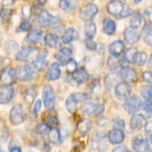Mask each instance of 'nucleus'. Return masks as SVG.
Segmentation results:
<instances>
[{"label": "nucleus", "instance_id": "nucleus-53", "mask_svg": "<svg viewBox=\"0 0 152 152\" xmlns=\"http://www.w3.org/2000/svg\"><path fill=\"white\" fill-rule=\"evenodd\" d=\"M3 7H4V9H9V8L14 4V0H3Z\"/></svg>", "mask_w": 152, "mask_h": 152}, {"label": "nucleus", "instance_id": "nucleus-43", "mask_svg": "<svg viewBox=\"0 0 152 152\" xmlns=\"http://www.w3.org/2000/svg\"><path fill=\"white\" fill-rule=\"evenodd\" d=\"M113 125L115 126L116 129H120L123 130L125 128V123L123 119H119V118H115V119H113Z\"/></svg>", "mask_w": 152, "mask_h": 152}, {"label": "nucleus", "instance_id": "nucleus-44", "mask_svg": "<svg viewBox=\"0 0 152 152\" xmlns=\"http://www.w3.org/2000/svg\"><path fill=\"white\" fill-rule=\"evenodd\" d=\"M55 58H56V60L60 63V65H65V64H66V61H68L69 59H70V58H68V56L63 55L61 53H58L56 55H55Z\"/></svg>", "mask_w": 152, "mask_h": 152}, {"label": "nucleus", "instance_id": "nucleus-22", "mask_svg": "<svg viewBox=\"0 0 152 152\" xmlns=\"http://www.w3.org/2000/svg\"><path fill=\"white\" fill-rule=\"evenodd\" d=\"M48 65V60H46V53H40V55H37V58L33 60L32 66L36 70H44Z\"/></svg>", "mask_w": 152, "mask_h": 152}, {"label": "nucleus", "instance_id": "nucleus-57", "mask_svg": "<svg viewBox=\"0 0 152 152\" xmlns=\"http://www.w3.org/2000/svg\"><path fill=\"white\" fill-rule=\"evenodd\" d=\"M145 15H146L147 20H150V9H148V8H147V9L145 10Z\"/></svg>", "mask_w": 152, "mask_h": 152}, {"label": "nucleus", "instance_id": "nucleus-61", "mask_svg": "<svg viewBox=\"0 0 152 152\" xmlns=\"http://www.w3.org/2000/svg\"><path fill=\"white\" fill-rule=\"evenodd\" d=\"M0 18H1V10H0Z\"/></svg>", "mask_w": 152, "mask_h": 152}, {"label": "nucleus", "instance_id": "nucleus-41", "mask_svg": "<svg viewBox=\"0 0 152 152\" xmlns=\"http://www.w3.org/2000/svg\"><path fill=\"white\" fill-rule=\"evenodd\" d=\"M29 28H31V23H29V20L27 19H23L20 24L17 28V32H23V31H29Z\"/></svg>", "mask_w": 152, "mask_h": 152}, {"label": "nucleus", "instance_id": "nucleus-51", "mask_svg": "<svg viewBox=\"0 0 152 152\" xmlns=\"http://www.w3.org/2000/svg\"><path fill=\"white\" fill-rule=\"evenodd\" d=\"M59 53H61L63 55H65V56H68V58H72V54H73V51H72L70 48H61Z\"/></svg>", "mask_w": 152, "mask_h": 152}, {"label": "nucleus", "instance_id": "nucleus-39", "mask_svg": "<svg viewBox=\"0 0 152 152\" xmlns=\"http://www.w3.org/2000/svg\"><path fill=\"white\" fill-rule=\"evenodd\" d=\"M49 130H50V126L46 124V123H40L39 125H37V128H36V132L39 133V134H41V136H45V134H48Z\"/></svg>", "mask_w": 152, "mask_h": 152}, {"label": "nucleus", "instance_id": "nucleus-50", "mask_svg": "<svg viewBox=\"0 0 152 152\" xmlns=\"http://www.w3.org/2000/svg\"><path fill=\"white\" fill-rule=\"evenodd\" d=\"M41 106H42V101L37 100L35 102V106H33V114H35V115H39V113L41 111Z\"/></svg>", "mask_w": 152, "mask_h": 152}, {"label": "nucleus", "instance_id": "nucleus-48", "mask_svg": "<svg viewBox=\"0 0 152 152\" xmlns=\"http://www.w3.org/2000/svg\"><path fill=\"white\" fill-rule=\"evenodd\" d=\"M141 106L145 109V111L147 113V114H151L152 113V105H151V100H146L145 102H142V105Z\"/></svg>", "mask_w": 152, "mask_h": 152}, {"label": "nucleus", "instance_id": "nucleus-8", "mask_svg": "<svg viewBox=\"0 0 152 152\" xmlns=\"http://www.w3.org/2000/svg\"><path fill=\"white\" fill-rule=\"evenodd\" d=\"M13 99H14V88L10 84H4L0 88V104L1 105L9 104Z\"/></svg>", "mask_w": 152, "mask_h": 152}, {"label": "nucleus", "instance_id": "nucleus-5", "mask_svg": "<svg viewBox=\"0 0 152 152\" xmlns=\"http://www.w3.org/2000/svg\"><path fill=\"white\" fill-rule=\"evenodd\" d=\"M36 22L40 26H54L59 22V18L53 14H50L46 10H41V13L36 17Z\"/></svg>", "mask_w": 152, "mask_h": 152}, {"label": "nucleus", "instance_id": "nucleus-49", "mask_svg": "<svg viewBox=\"0 0 152 152\" xmlns=\"http://www.w3.org/2000/svg\"><path fill=\"white\" fill-rule=\"evenodd\" d=\"M115 77H116L115 73H113V74H110V75H107L106 77V88H110L113 86L114 81H115Z\"/></svg>", "mask_w": 152, "mask_h": 152}, {"label": "nucleus", "instance_id": "nucleus-42", "mask_svg": "<svg viewBox=\"0 0 152 152\" xmlns=\"http://www.w3.org/2000/svg\"><path fill=\"white\" fill-rule=\"evenodd\" d=\"M65 65H66V69H68L69 73H73V72L78 68V66H77V61H75L74 59H72V58L69 59L68 61H66V64H65Z\"/></svg>", "mask_w": 152, "mask_h": 152}, {"label": "nucleus", "instance_id": "nucleus-31", "mask_svg": "<svg viewBox=\"0 0 152 152\" xmlns=\"http://www.w3.org/2000/svg\"><path fill=\"white\" fill-rule=\"evenodd\" d=\"M97 105H99V104L94 102V101H87L86 104L82 105V111H83L84 114H87V115H90V116H91V115L94 116V113H95V110H96Z\"/></svg>", "mask_w": 152, "mask_h": 152}, {"label": "nucleus", "instance_id": "nucleus-27", "mask_svg": "<svg viewBox=\"0 0 152 152\" xmlns=\"http://www.w3.org/2000/svg\"><path fill=\"white\" fill-rule=\"evenodd\" d=\"M129 17H130V27L138 28V27L142 26L143 15L139 13V12H132V14H130Z\"/></svg>", "mask_w": 152, "mask_h": 152}, {"label": "nucleus", "instance_id": "nucleus-32", "mask_svg": "<svg viewBox=\"0 0 152 152\" xmlns=\"http://www.w3.org/2000/svg\"><path fill=\"white\" fill-rule=\"evenodd\" d=\"M136 54H137V50L134 48H130V49H125L124 53H123V60L125 63H134V58H136Z\"/></svg>", "mask_w": 152, "mask_h": 152}, {"label": "nucleus", "instance_id": "nucleus-54", "mask_svg": "<svg viewBox=\"0 0 152 152\" xmlns=\"http://www.w3.org/2000/svg\"><path fill=\"white\" fill-rule=\"evenodd\" d=\"M41 10H42V9H41V4H40V5H35V7L32 8V14L37 17V15L41 13Z\"/></svg>", "mask_w": 152, "mask_h": 152}, {"label": "nucleus", "instance_id": "nucleus-15", "mask_svg": "<svg viewBox=\"0 0 152 152\" xmlns=\"http://www.w3.org/2000/svg\"><path fill=\"white\" fill-rule=\"evenodd\" d=\"M91 146L94 150H105L106 148V142H105V136L102 133H95L91 139Z\"/></svg>", "mask_w": 152, "mask_h": 152}, {"label": "nucleus", "instance_id": "nucleus-30", "mask_svg": "<svg viewBox=\"0 0 152 152\" xmlns=\"http://www.w3.org/2000/svg\"><path fill=\"white\" fill-rule=\"evenodd\" d=\"M36 95H37V87H35V86L28 87L27 90L24 91V100H26L28 104H32L36 99Z\"/></svg>", "mask_w": 152, "mask_h": 152}, {"label": "nucleus", "instance_id": "nucleus-1", "mask_svg": "<svg viewBox=\"0 0 152 152\" xmlns=\"http://www.w3.org/2000/svg\"><path fill=\"white\" fill-rule=\"evenodd\" d=\"M107 12L109 14H111L113 17H116V18H126L132 14V9L126 5L124 1L121 0H111V1L107 3Z\"/></svg>", "mask_w": 152, "mask_h": 152}, {"label": "nucleus", "instance_id": "nucleus-52", "mask_svg": "<svg viewBox=\"0 0 152 152\" xmlns=\"http://www.w3.org/2000/svg\"><path fill=\"white\" fill-rule=\"evenodd\" d=\"M104 113V105H97V107H96V110H95V113H94V116H100L101 114Z\"/></svg>", "mask_w": 152, "mask_h": 152}, {"label": "nucleus", "instance_id": "nucleus-3", "mask_svg": "<svg viewBox=\"0 0 152 152\" xmlns=\"http://www.w3.org/2000/svg\"><path fill=\"white\" fill-rule=\"evenodd\" d=\"M9 119H10V123L13 125H19V124L23 123L24 119H26V114H24L22 105L17 104L12 107L10 114H9Z\"/></svg>", "mask_w": 152, "mask_h": 152}, {"label": "nucleus", "instance_id": "nucleus-16", "mask_svg": "<svg viewBox=\"0 0 152 152\" xmlns=\"http://www.w3.org/2000/svg\"><path fill=\"white\" fill-rule=\"evenodd\" d=\"M35 53H36V48H33V46H27V48H23L15 53V59L18 61H27L29 59V56Z\"/></svg>", "mask_w": 152, "mask_h": 152}, {"label": "nucleus", "instance_id": "nucleus-46", "mask_svg": "<svg viewBox=\"0 0 152 152\" xmlns=\"http://www.w3.org/2000/svg\"><path fill=\"white\" fill-rule=\"evenodd\" d=\"M142 79H143V82H146L147 84H150L152 82V74H151V72L150 70L143 72V73H142Z\"/></svg>", "mask_w": 152, "mask_h": 152}, {"label": "nucleus", "instance_id": "nucleus-62", "mask_svg": "<svg viewBox=\"0 0 152 152\" xmlns=\"http://www.w3.org/2000/svg\"><path fill=\"white\" fill-rule=\"evenodd\" d=\"M125 152H132V151H128V150H126V151H125Z\"/></svg>", "mask_w": 152, "mask_h": 152}, {"label": "nucleus", "instance_id": "nucleus-21", "mask_svg": "<svg viewBox=\"0 0 152 152\" xmlns=\"http://www.w3.org/2000/svg\"><path fill=\"white\" fill-rule=\"evenodd\" d=\"M146 123V118L143 115H138V114H133L132 118H130V126L134 130H139L143 128V125Z\"/></svg>", "mask_w": 152, "mask_h": 152}, {"label": "nucleus", "instance_id": "nucleus-40", "mask_svg": "<svg viewBox=\"0 0 152 152\" xmlns=\"http://www.w3.org/2000/svg\"><path fill=\"white\" fill-rule=\"evenodd\" d=\"M65 107H66V110H68L69 113H74L75 109H77V102H75L72 97H69V99L66 100V102H65Z\"/></svg>", "mask_w": 152, "mask_h": 152}, {"label": "nucleus", "instance_id": "nucleus-55", "mask_svg": "<svg viewBox=\"0 0 152 152\" xmlns=\"http://www.w3.org/2000/svg\"><path fill=\"white\" fill-rule=\"evenodd\" d=\"M125 151H126V148H125V147L121 146V147H116V148L114 150L113 152H125Z\"/></svg>", "mask_w": 152, "mask_h": 152}, {"label": "nucleus", "instance_id": "nucleus-9", "mask_svg": "<svg viewBox=\"0 0 152 152\" xmlns=\"http://www.w3.org/2000/svg\"><path fill=\"white\" fill-rule=\"evenodd\" d=\"M97 13H99V8H97L95 4H87V5L83 7L81 12H79V17H81V19L88 22V20H92V18H94Z\"/></svg>", "mask_w": 152, "mask_h": 152}, {"label": "nucleus", "instance_id": "nucleus-29", "mask_svg": "<svg viewBox=\"0 0 152 152\" xmlns=\"http://www.w3.org/2000/svg\"><path fill=\"white\" fill-rule=\"evenodd\" d=\"M49 141L54 143V145H59L61 143V136H60V130H59L56 126L54 129H50L49 130Z\"/></svg>", "mask_w": 152, "mask_h": 152}, {"label": "nucleus", "instance_id": "nucleus-34", "mask_svg": "<svg viewBox=\"0 0 152 152\" xmlns=\"http://www.w3.org/2000/svg\"><path fill=\"white\" fill-rule=\"evenodd\" d=\"M84 35H86L87 39H92L96 35V24L92 20H88L86 26H84Z\"/></svg>", "mask_w": 152, "mask_h": 152}, {"label": "nucleus", "instance_id": "nucleus-17", "mask_svg": "<svg viewBox=\"0 0 152 152\" xmlns=\"http://www.w3.org/2000/svg\"><path fill=\"white\" fill-rule=\"evenodd\" d=\"M107 139L111 145H120L124 141V132L120 129H113L107 133Z\"/></svg>", "mask_w": 152, "mask_h": 152}, {"label": "nucleus", "instance_id": "nucleus-59", "mask_svg": "<svg viewBox=\"0 0 152 152\" xmlns=\"http://www.w3.org/2000/svg\"><path fill=\"white\" fill-rule=\"evenodd\" d=\"M132 1H134V3H141L142 0H132Z\"/></svg>", "mask_w": 152, "mask_h": 152}, {"label": "nucleus", "instance_id": "nucleus-47", "mask_svg": "<svg viewBox=\"0 0 152 152\" xmlns=\"http://www.w3.org/2000/svg\"><path fill=\"white\" fill-rule=\"evenodd\" d=\"M84 45H86V48H87L88 50H92V51H95V50L97 49V45L95 44L92 39H87L86 42H84Z\"/></svg>", "mask_w": 152, "mask_h": 152}, {"label": "nucleus", "instance_id": "nucleus-24", "mask_svg": "<svg viewBox=\"0 0 152 152\" xmlns=\"http://www.w3.org/2000/svg\"><path fill=\"white\" fill-rule=\"evenodd\" d=\"M142 37L143 40H145V42L148 46L152 45V27H151V20H147L145 27H143L142 29Z\"/></svg>", "mask_w": 152, "mask_h": 152}, {"label": "nucleus", "instance_id": "nucleus-13", "mask_svg": "<svg viewBox=\"0 0 152 152\" xmlns=\"http://www.w3.org/2000/svg\"><path fill=\"white\" fill-rule=\"evenodd\" d=\"M139 37H141V35H139V32H138V28H134V27L125 28L124 40H125V42H128L129 45H133V44H136V42H138Z\"/></svg>", "mask_w": 152, "mask_h": 152}, {"label": "nucleus", "instance_id": "nucleus-37", "mask_svg": "<svg viewBox=\"0 0 152 152\" xmlns=\"http://www.w3.org/2000/svg\"><path fill=\"white\" fill-rule=\"evenodd\" d=\"M139 94L142 95V97L145 100H151V96H152V88L150 84H145V86H141L139 87Z\"/></svg>", "mask_w": 152, "mask_h": 152}, {"label": "nucleus", "instance_id": "nucleus-58", "mask_svg": "<svg viewBox=\"0 0 152 152\" xmlns=\"http://www.w3.org/2000/svg\"><path fill=\"white\" fill-rule=\"evenodd\" d=\"M37 3L41 4V5H42V4H45V3H46V0H37Z\"/></svg>", "mask_w": 152, "mask_h": 152}, {"label": "nucleus", "instance_id": "nucleus-25", "mask_svg": "<svg viewBox=\"0 0 152 152\" xmlns=\"http://www.w3.org/2000/svg\"><path fill=\"white\" fill-rule=\"evenodd\" d=\"M91 128H92V121L90 119H83L79 121L77 125V132H78V134H81V136H84V134H87L90 132Z\"/></svg>", "mask_w": 152, "mask_h": 152}, {"label": "nucleus", "instance_id": "nucleus-14", "mask_svg": "<svg viewBox=\"0 0 152 152\" xmlns=\"http://www.w3.org/2000/svg\"><path fill=\"white\" fill-rule=\"evenodd\" d=\"M60 75H61L60 64H59V63H54V64H51L49 66L45 78L48 79V81H56L58 78H60Z\"/></svg>", "mask_w": 152, "mask_h": 152}, {"label": "nucleus", "instance_id": "nucleus-35", "mask_svg": "<svg viewBox=\"0 0 152 152\" xmlns=\"http://www.w3.org/2000/svg\"><path fill=\"white\" fill-rule=\"evenodd\" d=\"M147 60H148V56H147V54L145 51H139V53L137 51L136 58H134V63H136L137 65H139V66L145 65Z\"/></svg>", "mask_w": 152, "mask_h": 152}, {"label": "nucleus", "instance_id": "nucleus-10", "mask_svg": "<svg viewBox=\"0 0 152 152\" xmlns=\"http://www.w3.org/2000/svg\"><path fill=\"white\" fill-rule=\"evenodd\" d=\"M44 104L48 110H53L55 106V94L51 86L44 87Z\"/></svg>", "mask_w": 152, "mask_h": 152}, {"label": "nucleus", "instance_id": "nucleus-38", "mask_svg": "<svg viewBox=\"0 0 152 152\" xmlns=\"http://www.w3.org/2000/svg\"><path fill=\"white\" fill-rule=\"evenodd\" d=\"M46 124L49 126H53V128H55V126L59 125V120H58V116L55 114H53V115H49L46 116Z\"/></svg>", "mask_w": 152, "mask_h": 152}, {"label": "nucleus", "instance_id": "nucleus-6", "mask_svg": "<svg viewBox=\"0 0 152 152\" xmlns=\"http://www.w3.org/2000/svg\"><path fill=\"white\" fill-rule=\"evenodd\" d=\"M17 81V72L12 66H7L0 73V82L3 84H13Z\"/></svg>", "mask_w": 152, "mask_h": 152}, {"label": "nucleus", "instance_id": "nucleus-2", "mask_svg": "<svg viewBox=\"0 0 152 152\" xmlns=\"http://www.w3.org/2000/svg\"><path fill=\"white\" fill-rule=\"evenodd\" d=\"M15 72H17V79H19L22 82L32 81L36 77V69L32 65H28V64L19 65Z\"/></svg>", "mask_w": 152, "mask_h": 152}, {"label": "nucleus", "instance_id": "nucleus-26", "mask_svg": "<svg viewBox=\"0 0 152 152\" xmlns=\"http://www.w3.org/2000/svg\"><path fill=\"white\" fill-rule=\"evenodd\" d=\"M102 29H104V32L106 33V35L113 36L114 33H115V31H116V24H115V22H114L113 19L106 18V19H104V22H102Z\"/></svg>", "mask_w": 152, "mask_h": 152}, {"label": "nucleus", "instance_id": "nucleus-20", "mask_svg": "<svg viewBox=\"0 0 152 152\" xmlns=\"http://www.w3.org/2000/svg\"><path fill=\"white\" fill-rule=\"evenodd\" d=\"M78 39V32L75 31L73 27H69L66 28L64 33H63L61 36V42L63 44H70V42H73L74 40Z\"/></svg>", "mask_w": 152, "mask_h": 152}, {"label": "nucleus", "instance_id": "nucleus-56", "mask_svg": "<svg viewBox=\"0 0 152 152\" xmlns=\"http://www.w3.org/2000/svg\"><path fill=\"white\" fill-rule=\"evenodd\" d=\"M9 152H22V148H20V147H12Z\"/></svg>", "mask_w": 152, "mask_h": 152}, {"label": "nucleus", "instance_id": "nucleus-19", "mask_svg": "<svg viewBox=\"0 0 152 152\" xmlns=\"http://www.w3.org/2000/svg\"><path fill=\"white\" fill-rule=\"evenodd\" d=\"M72 79H73L74 82H77V83H84V82H87L88 79H90V74L87 73V70L86 69H75L73 73H72Z\"/></svg>", "mask_w": 152, "mask_h": 152}, {"label": "nucleus", "instance_id": "nucleus-45", "mask_svg": "<svg viewBox=\"0 0 152 152\" xmlns=\"http://www.w3.org/2000/svg\"><path fill=\"white\" fill-rule=\"evenodd\" d=\"M151 121H146L145 125H143V128H145L146 130V136H147V141L151 142V139H152V136H151Z\"/></svg>", "mask_w": 152, "mask_h": 152}, {"label": "nucleus", "instance_id": "nucleus-12", "mask_svg": "<svg viewBox=\"0 0 152 152\" xmlns=\"http://www.w3.org/2000/svg\"><path fill=\"white\" fill-rule=\"evenodd\" d=\"M119 75L124 79V82H136L137 81V72L134 70L133 68L130 66H121L120 72H119Z\"/></svg>", "mask_w": 152, "mask_h": 152}, {"label": "nucleus", "instance_id": "nucleus-60", "mask_svg": "<svg viewBox=\"0 0 152 152\" xmlns=\"http://www.w3.org/2000/svg\"><path fill=\"white\" fill-rule=\"evenodd\" d=\"M0 44H1V33H0Z\"/></svg>", "mask_w": 152, "mask_h": 152}, {"label": "nucleus", "instance_id": "nucleus-4", "mask_svg": "<svg viewBox=\"0 0 152 152\" xmlns=\"http://www.w3.org/2000/svg\"><path fill=\"white\" fill-rule=\"evenodd\" d=\"M141 105H142V101L138 96H129L124 102V109L128 114L133 115V114H136L141 109Z\"/></svg>", "mask_w": 152, "mask_h": 152}, {"label": "nucleus", "instance_id": "nucleus-36", "mask_svg": "<svg viewBox=\"0 0 152 152\" xmlns=\"http://www.w3.org/2000/svg\"><path fill=\"white\" fill-rule=\"evenodd\" d=\"M70 97L77 104H79V102H84V101H87L90 99V94H86V92H75V94L70 95Z\"/></svg>", "mask_w": 152, "mask_h": 152}, {"label": "nucleus", "instance_id": "nucleus-11", "mask_svg": "<svg viewBox=\"0 0 152 152\" xmlns=\"http://www.w3.org/2000/svg\"><path fill=\"white\" fill-rule=\"evenodd\" d=\"M132 146L136 152H150V142L142 137H134Z\"/></svg>", "mask_w": 152, "mask_h": 152}, {"label": "nucleus", "instance_id": "nucleus-23", "mask_svg": "<svg viewBox=\"0 0 152 152\" xmlns=\"http://www.w3.org/2000/svg\"><path fill=\"white\" fill-rule=\"evenodd\" d=\"M42 36H44V32L41 29H32L27 35L26 41L29 42V44H39V42L42 41Z\"/></svg>", "mask_w": 152, "mask_h": 152}, {"label": "nucleus", "instance_id": "nucleus-7", "mask_svg": "<svg viewBox=\"0 0 152 152\" xmlns=\"http://www.w3.org/2000/svg\"><path fill=\"white\" fill-rule=\"evenodd\" d=\"M115 95L119 100L125 101L128 97L132 95V88L128 84V82H119L115 86Z\"/></svg>", "mask_w": 152, "mask_h": 152}, {"label": "nucleus", "instance_id": "nucleus-18", "mask_svg": "<svg viewBox=\"0 0 152 152\" xmlns=\"http://www.w3.org/2000/svg\"><path fill=\"white\" fill-rule=\"evenodd\" d=\"M124 50H125V44L120 40L111 42L110 46H109V51H110V54L113 56H116V58L120 56L121 54L124 53Z\"/></svg>", "mask_w": 152, "mask_h": 152}, {"label": "nucleus", "instance_id": "nucleus-28", "mask_svg": "<svg viewBox=\"0 0 152 152\" xmlns=\"http://www.w3.org/2000/svg\"><path fill=\"white\" fill-rule=\"evenodd\" d=\"M45 44L49 49H55L59 45V37L55 33H48L45 37Z\"/></svg>", "mask_w": 152, "mask_h": 152}, {"label": "nucleus", "instance_id": "nucleus-33", "mask_svg": "<svg viewBox=\"0 0 152 152\" xmlns=\"http://www.w3.org/2000/svg\"><path fill=\"white\" fill-rule=\"evenodd\" d=\"M59 5L64 12H69V10H73L75 9L77 7V0H60Z\"/></svg>", "mask_w": 152, "mask_h": 152}]
</instances>
